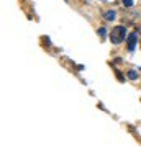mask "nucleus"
<instances>
[{"label": "nucleus", "mask_w": 141, "mask_h": 147, "mask_svg": "<svg viewBox=\"0 0 141 147\" xmlns=\"http://www.w3.org/2000/svg\"><path fill=\"white\" fill-rule=\"evenodd\" d=\"M115 74H116V79L120 80V82H125V77L121 75V72H120V70H116V69H115Z\"/></svg>", "instance_id": "4"}, {"label": "nucleus", "mask_w": 141, "mask_h": 147, "mask_svg": "<svg viewBox=\"0 0 141 147\" xmlns=\"http://www.w3.org/2000/svg\"><path fill=\"white\" fill-rule=\"evenodd\" d=\"M121 2H123V5H125V7H131V5H133V0H121Z\"/></svg>", "instance_id": "5"}, {"label": "nucleus", "mask_w": 141, "mask_h": 147, "mask_svg": "<svg viewBox=\"0 0 141 147\" xmlns=\"http://www.w3.org/2000/svg\"><path fill=\"white\" fill-rule=\"evenodd\" d=\"M105 18H107V20H113V18H115V11H107V13H105Z\"/></svg>", "instance_id": "3"}, {"label": "nucleus", "mask_w": 141, "mask_h": 147, "mask_svg": "<svg viewBox=\"0 0 141 147\" xmlns=\"http://www.w3.org/2000/svg\"><path fill=\"white\" fill-rule=\"evenodd\" d=\"M128 75H130V79H136V74L135 72H130Z\"/></svg>", "instance_id": "6"}, {"label": "nucleus", "mask_w": 141, "mask_h": 147, "mask_svg": "<svg viewBox=\"0 0 141 147\" xmlns=\"http://www.w3.org/2000/svg\"><path fill=\"white\" fill-rule=\"evenodd\" d=\"M125 33H126V30L123 26H115L112 30V34H110L112 42H113V44H120V42L125 39Z\"/></svg>", "instance_id": "1"}, {"label": "nucleus", "mask_w": 141, "mask_h": 147, "mask_svg": "<svg viewBox=\"0 0 141 147\" xmlns=\"http://www.w3.org/2000/svg\"><path fill=\"white\" fill-rule=\"evenodd\" d=\"M135 46H136V33H131L130 36H128V49L133 51Z\"/></svg>", "instance_id": "2"}]
</instances>
